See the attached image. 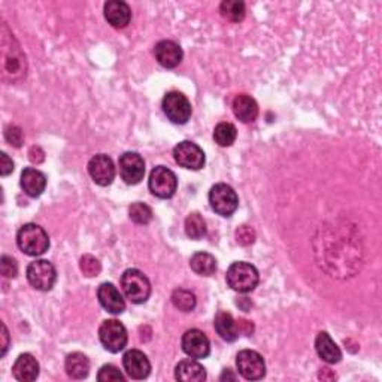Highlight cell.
<instances>
[{"instance_id": "d590c367", "label": "cell", "mask_w": 382, "mask_h": 382, "mask_svg": "<svg viewBox=\"0 0 382 382\" xmlns=\"http://www.w3.org/2000/svg\"><path fill=\"white\" fill-rule=\"evenodd\" d=\"M0 270L5 278H15L18 275V265L15 259L9 256H2L0 260Z\"/></svg>"}, {"instance_id": "277c9868", "label": "cell", "mask_w": 382, "mask_h": 382, "mask_svg": "<svg viewBox=\"0 0 382 382\" xmlns=\"http://www.w3.org/2000/svg\"><path fill=\"white\" fill-rule=\"evenodd\" d=\"M27 281L29 284L39 291H50L57 281L56 268L48 260H36L27 266Z\"/></svg>"}, {"instance_id": "4fadbf2b", "label": "cell", "mask_w": 382, "mask_h": 382, "mask_svg": "<svg viewBox=\"0 0 382 382\" xmlns=\"http://www.w3.org/2000/svg\"><path fill=\"white\" fill-rule=\"evenodd\" d=\"M181 345H183V350L187 356L194 360L206 359L209 352H211V343H209L208 336L197 329L187 330L183 336Z\"/></svg>"}, {"instance_id": "cb8c5ba5", "label": "cell", "mask_w": 382, "mask_h": 382, "mask_svg": "<svg viewBox=\"0 0 382 382\" xmlns=\"http://www.w3.org/2000/svg\"><path fill=\"white\" fill-rule=\"evenodd\" d=\"M214 327L217 333L220 334V338L225 342H234L239 338V329H238V323L233 320L232 314L220 311L215 315L214 320Z\"/></svg>"}, {"instance_id": "ffe728a7", "label": "cell", "mask_w": 382, "mask_h": 382, "mask_svg": "<svg viewBox=\"0 0 382 382\" xmlns=\"http://www.w3.org/2000/svg\"><path fill=\"white\" fill-rule=\"evenodd\" d=\"M47 187V178L41 170L27 168L21 174V188L24 193L30 197H39Z\"/></svg>"}, {"instance_id": "e575fe53", "label": "cell", "mask_w": 382, "mask_h": 382, "mask_svg": "<svg viewBox=\"0 0 382 382\" xmlns=\"http://www.w3.org/2000/svg\"><path fill=\"white\" fill-rule=\"evenodd\" d=\"M236 241H238V243L243 245V247H247V245H251L256 241V232H254V229L250 225H241L239 229L236 230Z\"/></svg>"}, {"instance_id": "d6986e66", "label": "cell", "mask_w": 382, "mask_h": 382, "mask_svg": "<svg viewBox=\"0 0 382 382\" xmlns=\"http://www.w3.org/2000/svg\"><path fill=\"white\" fill-rule=\"evenodd\" d=\"M12 375L15 379L23 382L36 381L39 376V363L32 354H21L12 366Z\"/></svg>"}, {"instance_id": "30bf717a", "label": "cell", "mask_w": 382, "mask_h": 382, "mask_svg": "<svg viewBox=\"0 0 382 382\" xmlns=\"http://www.w3.org/2000/svg\"><path fill=\"white\" fill-rule=\"evenodd\" d=\"M174 159L179 166L191 170H200L205 166V152L197 143L183 141L174 148Z\"/></svg>"}, {"instance_id": "7402d4cb", "label": "cell", "mask_w": 382, "mask_h": 382, "mask_svg": "<svg viewBox=\"0 0 382 382\" xmlns=\"http://www.w3.org/2000/svg\"><path fill=\"white\" fill-rule=\"evenodd\" d=\"M233 112L242 123H252L259 115V105L248 94H239L233 100Z\"/></svg>"}, {"instance_id": "3957f363", "label": "cell", "mask_w": 382, "mask_h": 382, "mask_svg": "<svg viewBox=\"0 0 382 382\" xmlns=\"http://www.w3.org/2000/svg\"><path fill=\"white\" fill-rule=\"evenodd\" d=\"M121 288L125 297L134 305L145 303L151 296L150 279L138 269H127L121 277Z\"/></svg>"}, {"instance_id": "d4e9b609", "label": "cell", "mask_w": 382, "mask_h": 382, "mask_svg": "<svg viewBox=\"0 0 382 382\" xmlns=\"http://www.w3.org/2000/svg\"><path fill=\"white\" fill-rule=\"evenodd\" d=\"M66 374L74 379H84L90 374V360L83 352H72L66 357Z\"/></svg>"}, {"instance_id": "7c38bea8", "label": "cell", "mask_w": 382, "mask_h": 382, "mask_svg": "<svg viewBox=\"0 0 382 382\" xmlns=\"http://www.w3.org/2000/svg\"><path fill=\"white\" fill-rule=\"evenodd\" d=\"M88 174L94 183L100 187H108L112 184L115 178V166L111 157L106 154H97L88 161Z\"/></svg>"}, {"instance_id": "e0dca14e", "label": "cell", "mask_w": 382, "mask_h": 382, "mask_svg": "<svg viewBox=\"0 0 382 382\" xmlns=\"http://www.w3.org/2000/svg\"><path fill=\"white\" fill-rule=\"evenodd\" d=\"M103 11L106 21L115 29H124L132 20L130 6L121 0H109L105 3Z\"/></svg>"}, {"instance_id": "9c48e42d", "label": "cell", "mask_w": 382, "mask_h": 382, "mask_svg": "<svg viewBox=\"0 0 382 382\" xmlns=\"http://www.w3.org/2000/svg\"><path fill=\"white\" fill-rule=\"evenodd\" d=\"M163 112L172 123L185 124L191 117L190 100L179 92H170L163 97Z\"/></svg>"}, {"instance_id": "ba28073f", "label": "cell", "mask_w": 382, "mask_h": 382, "mask_svg": "<svg viewBox=\"0 0 382 382\" xmlns=\"http://www.w3.org/2000/svg\"><path fill=\"white\" fill-rule=\"evenodd\" d=\"M239 375L247 381H259L266 375V363L257 351L243 350L236 357Z\"/></svg>"}, {"instance_id": "ab89813d", "label": "cell", "mask_w": 382, "mask_h": 382, "mask_svg": "<svg viewBox=\"0 0 382 382\" xmlns=\"http://www.w3.org/2000/svg\"><path fill=\"white\" fill-rule=\"evenodd\" d=\"M238 329L239 332H243L247 334H251L252 333V324L250 321H245V320H241L238 321Z\"/></svg>"}, {"instance_id": "4dcf8cb0", "label": "cell", "mask_w": 382, "mask_h": 382, "mask_svg": "<svg viewBox=\"0 0 382 382\" xmlns=\"http://www.w3.org/2000/svg\"><path fill=\"white\" fill-rule=\"evenodd\" d=\"M129 215L133 223L145 225V224H150L152 220V209L148 205L136 202L129 208Z\"/></svg>"}, {"instance_id": "ac0fdd59", "label": "cell", "mask_w": 382, "mask_h": 382, "mask_svg": "<svg viewBox=\"0 0 382 382\" xmlns=\"http://www.w3.org/2000/svg\"><path fill=\"white\" fill-rule=\"evenodd\" d=\"M156 59L163 68L174 69L183 61V50L174 41H160L154 48Z\"/></svg>"}, {"instance_id": "52a82bcc", "label": "cell", "mask_w": 382, "mask_h": 382, "mask_svg": "<svg viewBox=\"0 0 382 382\" xmlns=\"http://www.w3.org/2000/svg\"><path fill=\"white\" fill-rule=\"evenodd\" d=\"M148 187L154 196L160 199H170L177 193L178 178L170 169L157 166L151 170Z\"/></svg>"}, {"instance_id": "60d3db41", "label": "cell", "mask_w": 382, "mask_h": 382, "mask_svg": "<svg viewBox=\"0 0 382 382\" xmlns=\"http://www.w3.org/2000/svg\"><path fill=\"white\" fill-rule=\"evenodd\" d=\"M227 376H229V378H230V379H236V378H234V376H233V375H230V370H229V369H227V370H225V372H224V375H223V376H221V379H224V378H227Z\"/></svg>"}, {"instance_id": "6da1fadb", "label": "cell", "mask_w": 382, "mask_h": 382, "mask_svg": "<svg viewBox=\"0 0 382 382\" xmlns=\"http://www.w3.org/2000/svg\"><path fill=\"white\" fill-rule=\"evenodd\" d=\"M17 243L20 250L30 257L42 256L50 248V238L38 224H24L17 233Z\"/></svg>"}, {"instance_id": "603a6c76", "label": "cell", "mask_w": 382, "mask_h": 382, "mask_svg": "<svg viewBox=\"0 0 382 382\" xmlns=\"http://www.w3.org/2000/svg\"><path fill=\"white\" fill-rule=\"evenodd\" d=\"M175 378L183 382H202L206 379V370L194 359L183 360L175 368Z\"/></svg>"}, {"instance_id": "5bb4252c", "label": "cell", "mask_w": 382, "mask_h": 382, "mask_svg": "<svg viewBox=\"0 0 382 382\" xmlns=\"http://www.w3.org/2000/svg\"><path fill=\"white\" fill-rule=\"evenodd\" d=\"M123 366L132 379H145L151 372V363L148 357L139 350H130L124 354Z\"/></svg>"}, {"instance_id": "8d00e7d4", "label": "cell", "mask_w": 382, "mask_h": 382, "mask_svg": "<svg viewBox=\"0 0 382 382\" xmlns=\"http://www.w3.org/2000/svg\"><path fill=\"white\" fill-rule=\"evenodd\" d=\"M14 170V161L9 159L8 154H0V175L8 177Z\"/></svg>"}, {"instance_id": "f1b7e54d", "label": "cell", "mask_w": 382, "mask_h": 382, "mask_svg": "<svg viewBox=\"0 0 382 382\" xmlns=\"http://www.w3.org/2000/svg\"><path fill=\"white\" fill-rule=\"evenodd\" d=\"M220 12L229 21L239 23L245 18V3L239 0H224L220 5Z\"/></svg>"}, {"instance_id": "f546056e", "label": "cell", "mask_w": 382, "mask_h": 382, "mask_svg": "<svg viewBox=\"0 0 382 382\" xmlns=\"http://www.w3.org/2000/svg\"><path fill=\"white\" fill-rule=\"evenodd\" d=\"M172 303H174V306L177 309H179V311L191 312L196 308L197 300H196V296L191 293V291L178 288L174 291V293H172Z\"/></svg>"}, {"instance_id": "2e32d148", "label": "cell", "mask_w": 382, "mask_h": 382, "mask_svg": "<svg viewBox=\"0 0 382 382\" xmlns=\"http://www.w3.org/2000/svg\"><path fill=\"white\" fill-rule=\"evenodd\" d=\"M3 70L12 77V81L26 77V57L17 41H14L11 51L3 45Z\"/></svg>"}, {"instance_id": "7a4b0ae2", "label": "cell", "mask_w": 382, "mask_h": 382, "mask_svg": "<svg viewBox=\"0 0 382 382\" xmlns=\"http://www.w3.org/2000/svg\"><path fill=\"white\" fill-rule=\"evenodd\" d=\"M225 281L229 287L238 293H250L259 285V270L251 263L236 261L227 270Z\"/></svg>"}, {"instance_id": "5b68a950", "label": "cell", "mask_w": 382, "mask_h": 382, "mask_svg": "<svg viewBox=\"0 0 382 382\" xmlns=\"http://www.w3.org/2000/svg\"><path fill=\"white\" fill-rule=\"evenodd\" d=\"M209 203L218 215L232 217L239 206V199L230 185L215 184L209 191Z\"/></svg>"}, {"instance_id": "9a60e30c", "label": "cell", "mask_w": 382, "mask_h": 382, "mask_svg": "<svg viewBox=\"0 0 382 382\" xmlns=\"http://www.w3.org/2000/svg\"><path fill=\"white\" fill-rule=\"evenodd\" d=\"M97 299L100 305H102V308L106 309L108 312H111L114 315L124 312L125 309L124 297L121 296L120 290H118L114 284L103 283L100 285L97 290Z\"/></svg>"}, {"instance_id": "8992f818", "label": "cell", "mask_w": 382, "mask_h": 382, "mask_svg": "<svg viewBox=\"0 0 382 382\" xmlns=\"http://www.w3.org/2000/svg\"><path fill=\"white\" fill-rule=\"evenodd\" d=\"M99 339L106 351L117 354L125 348L129 336H127L123 323L118 320H106L99 329Z\"/></svg>"}, {"instance_id": "4316f807", "label": "cell", "mask_w": 382, "mask_h": 382, "mask_svg": "<svg viewBox=\"0 0 382 382\" xmlns=\"http://www.w3.org/2000/svg\"><path fill=\"white\" fill-rule=\"evenodd\" d=\"M185 233L190 239L199 241L206 234V223L200 214H190L185 218Z\"/></svg>"}, {"instance_id": "74e56055", "label": "cell", "mask_w": 382, "mask_h": 382, "mask_svg": "<svg viewBox=\"0 0 382 382\" xmlns=\"http://www.w3.org/2000/svg\"><path fill=\"white\" fill-rule=\"evenodd\" d=\"M29 159H30V161L36 163V165H39V163H42L45 160V152L39 147H33L29 151Z\"/></svg>"}, {"instance_id": "83f0119b", "label": "cell", "mask_w": 382, "mask_h": 382, "mask_svg": "<svg viewBox=\"0 0 382 382\" xmlns=\"http://www.w3.org/2000/svg\"><path fill=\"white\" fill-rule=\"evenodd\" d=\"M238 138V130L230 123H220L214 130V139L220 147H230Z\"/></svg>"}, {"instance_id": "8fae6325", "label": "cell", "mask_w": 382, "mask_h": 382, "mask_svg": "<svg viewBox=\"0 0 382 382\" xmlns=\"http://www.w3.org/2000/svg\"><path fill=\"white\" fill-rule=\"evenodd\" d=\"M120 175L125 184L136 185L145 177V161L138 152H124L118 160Z\"/></svg>"}, {"instance_id": "f35d334b", "label": "cell", "mask_w": 382, "mask_h": 382, "mask_svg": "<svg viewBox=\"0 0 382 382\" xmlns=\"http://www.w3.org/2000/svg\"><path fill=\"white\" fill-rule=\"evenodd\" d=\"M2 338H3V345H2V357L6 354L8 347H9V334L6 330V325L2 324Z\"/></svg>"}, {"instance_id": "d6a6232c", "label": "cell", "mask_w": 382, "mask_h": 382, "mask_svg": "<svg viewBox=\"0 0 382 382\" xmlns=\"http://www.w3.org/2000/svg\"><path fill=\"white\" fill-rule=\"evenodd\" d=\"M97 381H100V382H124V375L121 374V370L117 366L105 365L99 370Z\"/></svg>"}, {"instance_id": "836d02e7", "label": "cell", "mask_w": 382, "mask_h": 382, "mask_svg": "<svg viewBox=\"0 0 382 382\" xmlns=\"http://www.w3.org/2000/svg\"><path fill=\"white\" fill-rule=\"evenodd\" d=\"M5 139L8 143H11L12 147L20 148L24 142V133L18 125H8L5 129Z\"/></svg>"}, {"instance_id": "44dd1931", "label": "cell", "mask_w": 382, "mask_h": 382, "mask_svg": "<svg viewBox=\"0 0 382 382\" xmlns=\"http://www.w3.org/2000/svg\"><path fill=\"white\" fill-rule=\"evenodd\" d=\"M315 350L325 363L329 365H334V363H339L342 359V352L338 345L330 338L329 333L321 332L316 334L315 339Z\"/></svg>"}, {"instance_id": "1f68e13d", "label": "cell", "mask_w": 382, "mask_h": 382, "mask_svg": "<svg viewBox=\"0 0 382 382\" xmlns=\"http://www.w3.org/2000/svg\"><path fill=\"white\" fill-rule=\"evenodd\" d=\"M79 268H81V272H83V274L88 278L97 277L100 274V270H102L100 261L94 256H92V254H86V256L81 257Z\"/></svg>"}, {"instance_id": "484cf974", "label": "cell", "mask_w": 382, "mask_h": 382, "mask_svg": "<svg viewBox=\"0 0 382 382\" xmlns=\"http://www.w3.org/2000/svg\"><path fill=\"white\" fill-rule=\"evenodd\" d=\"M190 266L200 277H211L217 272V260L209 252H196L190 259Z\"/></svg>"}]
</instances>
